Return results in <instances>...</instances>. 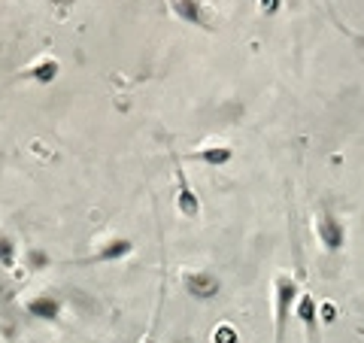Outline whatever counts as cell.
Returning <instances> with one entry per match:
<instances>
[{
	"label": "cell",
	"mask_w": 364,
	"mask_h": 343,
	"mask_svg": "<svg viewBox=\"0 0 364 343\" xmlns=\"http://www.w3.org/2000/svg\"><path fill=\"white\" fill-rule=\"evenodd\" d=\"M301 298V283L294 273L279 270L273 277V343H286V331Z\"/></svg>",
	"instance_id": "cell-1"
},
{
	"label": "cell",
	"mask_w": 364,
	"mask_h": 343,
	"mask_svg": "<svg viewBox=\"0 0 364 343\" xmlns=\"http://www.w3.org/2000/svg\"><path fill=\"white\" fill-rule=\"evenodd\" d=\"M179 285L186 289V295H191L195 301H213L215 295L222 292V280L219 273H213L207 268H186L179 273Z\"/></svg>",
	"instance_id": "cell-2"
},
{
	"label": "cell",
	"mask_w": 364,
	"mask_h": 343,
	"mask_svg": "<svg viewBox=\"0 0 364 343\" xmlns=\"http://www.w3.org/2000/svg\"><path fill=\"white\" fill-rule=\"evenodd\" d=\"M316 240L325 253H343L346 249V240H349V231L346 225L337 219L334 213H318L316 216Z\"/></svg>",
	"instance_id": "cell-3"
},
{
	"label": "cell",
	"mask_w": 364,
	"mask_h": 343,
	"mask_svg": "<svg viewBox=\"0 0 364 343\" xmlns=\"http://www.w3.org/2000/svg\"><path fill=\"white\" fill-rule=\"evenodd\" d=\"M170 13L195 31H213V19L203 0H170Z\"/></svg>",
	"instance_id": "cell-4"
},
{
	"label": "cell",
	"mask_w": 364,
	"mask_h": 343,
	"mask_svg": "<svg viewBox=\"0 0 364 343\" xmlns=\"http://www.w3.org/2000/svg\"><path fill=\"white\" fill-rule=\"evenodd\" d=\"M128 255H134V240L124 237V234H112L107 240H100L95 246V253H91L85 261L88 265H112V261H122Z\"/></svg>",
	"instance_id": "cell-5"
},
{
	"label": "cell",
	"mask_w": 364,
	"mask_h": 343,
	"mask_svg": "<svg viewBox=\"0 0 364 343\" xmlns=\"http://www.w3.org/2000/svg\"><path fill=\"white\" fill-rule=\"evenodd\" d=\"M25 313L40 319V322H58L64 313V301L55 292H37L25 301Z\"/></svg>",
	"instance_id": "cell-6"
},
{
	"label": "cell",
	"mask_w": 364,
	"mask_h": 343,
	"mask_svg": "<svg viewBox=\"0 0 364 343\" xmlns=\"http://www.w3.org/2000/svg\"><path fill=\"white\" fill-rule=\"evenodd\" d=\"M61 76V61L55 55H40L37 61H31L28 67L18 70L21 83H37V85H52Z\"/></svg>",
	"instance_id": "cell-7"
},
{
	"label": "cell",
	"mask_w": 364,
	"mask_h": 343,
	"mask_svg": "<svg viewBox=\"0 0 364 343\" xmlns=\"http://www.w3.org/2000/svg\"><path fill=\"white\" fill-rule=\"evenodd\" d=\"M176 210H179V216H186V219H198L200 216V198L179 164H176Z\"/></svg>",
	"instance_id": "cell-8"
},
{
	"label": "cell",
	"mask_w": 364,
	"mask_h": 343,
	"mask_svg": "<svg viewBox=\"0 0 364 343\" xmlns=\"http://www.w3.org/2000/svg\"><path fill=\"white\" fill-rule=\"evenodd\" d=\"M294 316H298V319H301V325L306 328V340H310V343H318L316 328H318V322H322V316H318V301L313 298L310 292H301L298 304H294Z\"/></svg>",
	"instance_id": "cell-9"
},
{
	"label": "cell",
	"mask_w": 364,
	"mask_h": 343,
	"mask_svg": "<svg viewBox=\"0 0 364 343\" xmlns=\"http://www.w3.org/2000/svg\"><path fill=\"white\" fill-rule=\"evenodd\" d=\"M188 158H195V162L207 164V167H225L234 162V149L228 143H203L198 149H191Z\"/></svg>",
	"instance_id": "cell-10"
},
{
	"label": "cell",
	"mask_w": 364,
	"mask_h": 343,
	"mask_svg": "<svg viewBox=\"0 0 364 343\" xmlns=\"http://www.w3.org/2000/svg\"><path fill=\"white\" fill-rule=\"evenodd\" d=\"M18 268V243L13 234L0 231V270H16Z\"/></svg>",
	"instance_id": "cell-11"
},
{
	"label": "cell",
	"mask_w": 364,
	"mask_h": 343,
	"mask_svg": "<svg viewBox=\"0 0 364 343\" xmlns=\"http://www.w3.org/2000/svg\"><path fill=\"white\" fill-rule=\"evenodd\" d=\"M161 307H164V289H161V298H158V307H155L152 322H149V328H146V334H143L140 343H158V319H161Z\"/></svg>",
	"instance_id": "cell-12"
},
{
	"label": "cell",
	"mask_w": 364,
	"mask_h": 343,
	"mask_svg": "<svg viewBox=\"0 0 364 343\" xmlns=\"http://www.w3.org/2000/svg\"><path fill=\"white\" fill-rule=\"evenodd\" d=\"M279 6H282V0H258L261 16H277V13H279Z\"/></svg>",
	"instance_id": "cell-13"
},
{
	"label": "cell",
	"mask_w": 364,
	"mask_h": 343,
	"mask_svg": "<svg viewBox=\"0 0 364 343\" xmlns=\"http://www.w3.org/2000/svg\"><path fill=\"white\" fill-rule=\"evenodd\" d=\"M237 340V334H234V328H228V325H222L219 331H215V343H234Z\"/></svg>",
	"instance_id": "cell-14"
}]
</instances>
